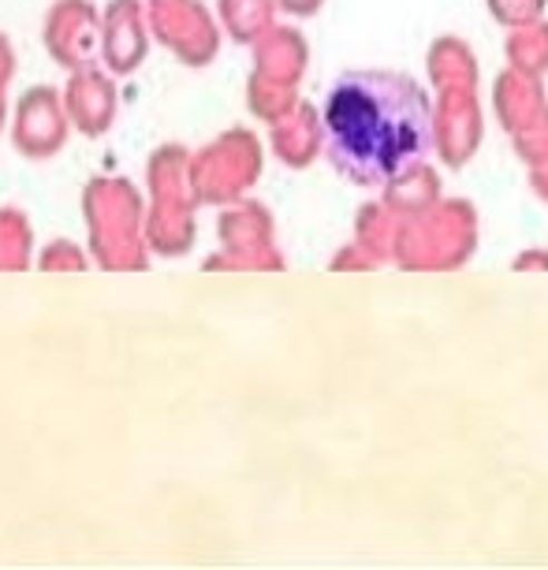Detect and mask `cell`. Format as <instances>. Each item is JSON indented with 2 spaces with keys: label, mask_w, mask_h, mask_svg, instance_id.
Masks as SVG:
<instances>
[{
  "label": "cell",
  "mask_w": 548,
  "mask_h": 570,
  "mask_svg": "<svg viewBox=\"0 0 548 570\" xmlns=\"http://www.w3.org/2000/svg\"><path fill=\"white\" fill-rule=\"evenodd\" d=\"M325 154L359 187H389L411 176L433 149L425 90L400 71H348L321 105Z\"/></svg>",
  "instance_id": "6da1fadb"
}]
</instances>
